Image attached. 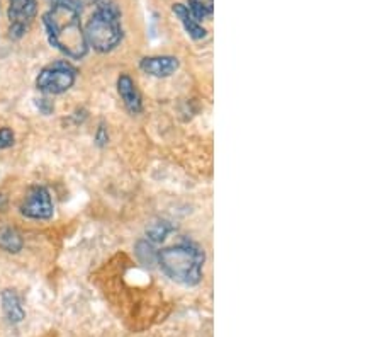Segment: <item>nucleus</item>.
<instances>
[{
	"mask_svg": "<svg viewBox=\"0 0 382 337\" xmlns=\"http://www.w3.org/2000/svg\"><path fill=\"white\" fill-rule=\"evenodd\" d=\"M43 26L49 45L72 60H82L89 53V45L85 41L82 13L75 7L66 3L54 2L43 14Z\"/></svg>",
	"mask_w": 382,
	"mask_h": 337,
	"instance_id": "f257e3e1",
	"label": "nucleus"
},
{
	"mask_svg": "<svg viewBox=\"0 0 382 337\" xmlns=\"http://www.w3.org/2000/svg\"><path fill=\"white\" fill-rule=\"evenodd\" d=\"M204 262V249L190 240L165 247L157 254V264L162 273L182 286H197L202 281Z\"/></svg>",
	"mask_w": 382,
	"mask_h": 337,
	"instance_id": "f03ea898",
	"label": "nucleus"
},
{
	"mask_svg": "<svg viewBox=\"0 0 382 337\" xmlns=\"http://www.w3.org/2000/svg\"><path fill=\"white\" fill-rule=\"evenodd\" d=\"M89 48L97 53H111L124 38L123 14L112 0H99L96 13L84 28Z\"/></svg>",
	"mask_w": 382,
	"mask_h": 337,
	"instance_id": "7ed1b4c3",
	"label": "nucleus"
},
{
	"mask_svg": "<svg viewBox=\"0 0 382 337\" xmlns=\"http://www.w3.org/2000/svg\"><path fill=\"white\" fill-rule=\"evenodd\" d=\"M77 75L79 70L68 60L53 61L36 77V87L45 94H63L73 87Z\"/></svg>",
	"mask_w": 382,
	"mask_h": 337,
	"instance_id": "20e7f679",
	"label": "nucleus"
},
{
	"mask_svg": "<svg viewBox=\"0 0 382 337\" xmlns=\"http://www.w3.org/2000/svg\"><path fill=\"white\" fill-rule=\"evenodd\" d=\"M38 14L36 0H9V38L21 40Z\"/></svg>",
	"mask_w": 382,
	"mask_h": 337,
	"instance_id": "39448f33",
	"label": "nucleus"
},
{
	"mask_svg": "<svg viewBox=\"0 0 382 337\" xmlns=\"http://www.w3.org/2000/svg\"><path fill=\"white\" fill-rule=\"evenodd\" d=\"M22 215L31 220H49L54 213V204L45 186H33L21 203Z\"/></svg>",
	"mask_w": 382,
	"mask_h": 337,
	"instance_id": "423d86ee",
	"label": "nucleus"
},
{
	"mask_svg": "<svg viewBox=\"0 0 382 337\" xmlns=\"http://www.w3.org/2000/svg\"><path fill=\"white\" fill-rule=\"evenodd\" d=\"M181 67V61L177 57L171 55H158V57H145L139 61V68L146 75L155 77V79H167L171 77Z\"/></svg>",
	"mask_w": 382,
	"mask_h": 337,
	"instance_id": "0eeeda50",
	"label": "nucleus"
},
{
	"mask_svg": "<svg viewBox=\"0 0 382 337\" xmlns=\"http://www.w3.org/2000/svg\"><path fill=\"white\" fill-rule=\"evenodd\" d=\"M116 85H118V94L126 110L131 114H139L143 111V98L132 77L128 75V73H121Z\"/></svg>",
	"mask_w": 382,
	"mask_h": 337,
	"instance_id": "6e6552de",
	"label": "nucleus"
},
{
	"mask_svg": "<svg viewBox=\"0 0 382 337\" xmlns=\"http://www.w3.org/2000/svg\"><path fill=\"white\" fill-rule=\"evenodd\" d=\"M171 13H174L175 17L181 21V24L184 26L185 33L189 34L194 41H201L208 36V31H206V28L201 24V22H197L196 19L192 17V14L189 13L185 3H181V2L174 3V6H171Z\"/></svg>",
	"mask_w": 382,
	"mask_h": 337,
	"instance_id": "1a4fd4ad",
	"label": "nucleus"
},
{
	"mask_svg": "<svg viewBox=\"0 0 382 337\" xmlns=\"http://www.w3.org/2000/svg\"><path fill=\"white\" fill-rule=\"evenodd\" d=\"M0 301H2V310L6 319L10 324H19L24 320L26 310L22 307V301L14 290H3L0 295Z\"/></svg>",
	"mask_w": 382,
	"mask_h": 337,
	"instance_id": "9d476101",
	"label": "nucleus"
},
{
	"mask_svg": "<svg viewBox=\"0 0 382 337\" xmlns=\"http://www.w3.org/2000/svg\"><path fill=\"white\" fill-rule=\"evenodd\" d=\"M24 247V240L14 227H0V249L7 254H19Z\"/></svg>",
	"mask_w": 382,
	"mask_h": 337,
	"instance_id": "9b49d317",
	"label": "nucleus"
},
{
	"mask_svg": "<svg viewBox=\"0 0 382 337\" xmlns=\"http://www.w3.org/2000/svg\"><path fill=\"white\" fill-rule=\"evenodd\" d=\"M171 232H174V225L167 220H157L146 227V240H150L151 244H160L169 237Z\"/></svg>",
	"mask_w": 382,
	"mask_h": 337,
	"instance_id": "f8f14e48",
	"label": "nucleus"
},
{
	"mask_svg": "<svg viewBox=\"0 0 382 337\" xmlns=\"http://www.w3.org/2000/svg\"><path fill=\"white\" fill-rule=\"evenodd\" d=\"M185 6L197 22H202L214 14V0H187Z\"/></svg>",
	"mask_w": 382,
	"mask_h": 337,
	"instance_id": "ddd939ff",
	"label": "nucleus"
},
{
	"mask_svg": "<svg viewBox=\"0 0 382 337\" xmlns=\"http://www.w3.org/2000/svg\"><path fill=\"white\" fill-rule=\"evenodd\" d=\"M135 253L138 261L145 266H153L157 264V254L158 250L155 249V244H151L150 240H139L136 242Z\"/></svg>",
	"mask_w": 382,
	"mask_h": 337,
	"instance_id": "4468645a",
	"label": "nucleus"
},
{
	"mask_svg": "<svg viewBox=\"0 0 382 337\" xmlns=\"http://www.w3.org/2000/svg\"><path fill=\"white\" fill-rule=\"evenodd\" d=\"M14 142H15L14 131L7 126L0 128V150L10 149V147L14 145Z\"/></svg>",
	"mask_w": 382,
	"mask_h": 337,
	"instance_id": "2eb2a0df",
	"label": "nucleus"
},
{
	"mask_svg": "<svg viewBox=\"0 0 382 337\" xmlns=\"http://www.w3.org/2000/svg\"><path fill=\"white\" fill-rule=\"evenodd\" d=\"M54 2L66 3V6H70V7H75V9H79L82 13L85 7L97 6V2H99V0H52V3H54Z\"/></svg>",
	"mask_w": 382,
	"mask_h": 337,
	"instance_id": "dca6fc26",
	"label": "nucleus"
},
{
	"mask_svg": "<svg viewBox=\"0 0 382 337\" xmlns=\"http://www.w3.org/2000/svg\"><path fill=\"white\" fill-rule=\"evenodd\" d=\"M96 143L99 147H106L109 143V131L104 123H100L99 128H97L96 131Z\"/></svg>",
	"mask_w": 382,
	"mask_h": 337,
	"instance_id": "f3484780",
	"label": "nucleus"
},
{
	"mask_svg": "<svg viewBox=\"0 0 382 337\" xmlns=\"http://www.w3.org/2000/svg\"><path fill=\"white\" fill-rule=\"evenodd\" d=\"M36 106H38V110H40L43 114H46V116L52 114V112L54 111V104L48 99H38Z\"/></svg>",
	"mask_w": 382,
	"mask_h": 337,
	"instance_id": "a211bd4d",
	"label": "nucleus"
}]
</instances>
